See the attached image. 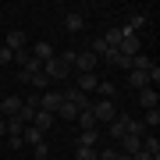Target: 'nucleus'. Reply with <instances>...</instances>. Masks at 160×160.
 I'll use <instances>...</instances> for the list:
<instances>
[{
    "instance_id": "1",
    "label": "nucleus",
    "mask_w": 160,
    "mask_h": 160,
    "mask_svg": "<svg viewBox=\"0 0 160 160\" xmlns=\"http://www.w3.org/2000/svg\"><path fill=\"white\" fill-rule=\"evenodd\" d=\"M89 110H92V118H96L100 125H110V121L118 118V107H114V100H92V103H89Z\"/></svg>"
},
{
    "instance_id": "2",
    "label": "nucleus",
    "mask_w": 160,
    "mask_h": 160,
    "mask_svg": "<svg viewBox=\"0 0 160 160\" xmlns=\"http://www.w3.org/2000/svg\"><path fill=\"white\" fill-rule=\"evenodd\" d=\"M61 103H64V92H61V89H46V92H39V110H46V114L57 118Z\"/></svg>"
},
{
    "instance_id": "3",
    "label": "nucleus",
    "mask_w": 160,
    "mask_h": 160,
    "mask_svg": "<svg viewBox=\"0 0 160 160\" xmlns=\"http://www.w3.org/2000/svg\"><path fill=\"white\" fill-rule=\"evenodd\" d=\"M68 71H71V68H68L61 57H50V61L43 64V75H46L50 82H64V78H68Z\"/></svg>"
},
{
    "instance_id": "4",
    "label": "nucleus",
    "mask_w": 160,
    "mask_h": 160,
    "mask_svg": "<svg viewBox=\"0 0 160 160\" xmlns=\"http://www.w3.org/2000/svg\"><path fill=\"white\" fill-rule=\"evenodd\" d=\"M18 78H22V82H25V86H32L36 92H46V89H50V86H53V82H50V78H46V75H43V71H18Z\"/></svg>"
},
{
    "instance_id": "5",
    "label": "nucleus",
    "mask_w": 160,
    "mask_h": 160,
    "mask_svg": "<svg viewBox=\"0 0 160 160\" xmlns=\"http://www.w3.org/2000/svg\"><path fill=\"white\" fill-rule=\"evenodd\" d=\"M64 100H68L75 110H89V103H92L86 92H82V89H75V86H71V89H64Z\"/></svg>"
},
{
    "instance_id": "6",
    "label": "nucleus",
    "mask_w": 160,
    "mask_h": 160,
    "mask_svg": "<svg viewBox=\"0 0 160 160\" xmlns=\"http://www.w3.org/2000/svg\"><path fill=\"white\" fill-rule=\"evenodd\" d=\"M64 29H68L71 36H78L82 29H86V14H82V11H68V14H64Z\"/></svg>"
},
{
    "instance_id": "7",
    "label": "nucleus",
    "mask_w": 160,
    "mask_h": 160,
    "mask_svg": "<svg viewBox=\"0 0 160 160\" xmlns=\"http://www.w3.org/2000/svg\"><path fill=\"white\" fill-rule=\"evenodd\" d=\"M4 46H7V50H25V46H29V36H25L22 29H11V32H7V39H4Z\"/></svg>"
},
{
    "instance_id": "8",
    "label": "nucleus",
    "mask_w": 160,
    "mask_h": 160,
    "mask_svg": "<svg viewBox=\"0 0 160 160\" xmlns=\"http://www.w3.org/2000/svg\"><path fill=\"white\" fill-rule=\"evenodd\" d=\"M96 61H100V57H92L89 50H82L78 57H75V71H78V75H89V71H96Z\"/></svg>"
},
{
    "instance_id": "9",
    "label": "nucleus",
    "mask_w": 160,
    "mask_h": 160,
    "mask_svg": "<svg viewBox=\"0 0 160 160\" xmlns=\"http://www.w3.org/2000/svg\"><path fill=\"white\" fill-rule=\"evenodd\" d=\"M125 57H135V53H142V39L139 36H121V46H118Z\"/></svg>"
},
{
    "instance_id": "10",
    "label": "nucleus",
    "mask_w": 160,
    "mask_h": 160,
    "mask_svg": "<svg viewBox=\"0 0 160 160\" xmlns=\"http://www.w3.org/2000/svg\"><path fill=\"white\" fill-rule=\"evenodd\" d=\"M29 50H32V57L39 61V64H46V61H50V57H57V50H53L50 43H43V39H39V43H32Z\"/></svg>"
},
{
    "instance_id": "11",
    "label": "nucleus",
    "mask_w": 160,
    "mask_h": 160,
    "mask_svg": "<svg viewBox=\"0 0 160 160\" xmlns=\"http://www.w3.org/2000/svg\"><path fill=\"white\" fill-rule=\"evenodd\" d=\"M96 86H100V75L89 71V75H78V86H75V89H82L86 96H92V92H96Z\"/></svg>"
},
{
    "instance_id": "12",
    "label": "nucleus",
    "mask_w": 160,
    "mask_h": 160,
    "mask_svg": "<svg viewBox=\"0 0 160 160\" xmlns=\"http://www.w3.org/2000/svg\"><path fill=\"white\" fill-rule=\"evenodd\" d=\"M157 103H160V92H157L153 86L139 92V107H142V110H157Z\"/></svg>"
},
{
    "instance_id": "13",
    "label": "nucleus",
    "mask_w": 160,
    "mask_h": 160,
    "mask_svg": "<svg viewBox=\"0 0 160 160\" xmlns=\"http://www.w3.org/2000/svg\"><path fill=\"white\" fill-rule=\"evenodd\" d=\"M118 142L125 146V149H121V153H128V157H135L139 149H142V135H121Z\"/></svg>"
},
{
    "instance_id": "14",
    "label": "nucleus",
    "mask_w": 160,
    "mask_h": 160,
    "mask_svg": "<svg viewBox=\"0 0 160 160\" xmlns=\"http://www.w3.org/2000/svg\"><path fill=\"white\" fill-rule=\"evenodd\" d=\"M0 110H4L7 118H18V110H22V96H4V100H0Z\"/></svg>"
},
{
    "instance_id": "15",
    "label": "nucleus",
    "mask_w": 160,
    "mask_h": 160,
    "mask_svg": "<svg viewBox=\"0 0 160 160\" xmlns=\"http://www.w3.org/2000/svg\"><path fill=\"white\" fill-rule=\"evenodd\" d=\"M110 139H121V135H125V132H128V114H118L114 121H110Z\"/></svg>"
},
{
    "instance_id": "16",
    "label": "nucleus",
    "mask_w": 160,
    "mask_h": 160,
    "mask_svg": "<svg viewBox=\"0 0 160 160\" xmlns=\"http://www.w3.org/2000/svg\"><path fill=\"white\" fill-rule=\"evenodd\" d=\"M53 114H46V110H36V118H32V128H39V132H50L53 128Z\"/></svg>"
},
{
    "instance_id": "17",
    "label": "nucleus",
    "mask_w": 160,
    "mask_h": 160,
    "mask_svg": "<svg viewBox=\"0 0 160 160\" xmlns=\"http://www.w3.org/2000/svg\"><path fill=\"white\" fill-rule=\"evenodd\" d=\"M128 82H132V89H135V92L149 89V75H146V71H132V75H128Z\"/></svg>"
},
{
    "instance_id": "18",
    "label": "nucleus",
    "mask_w": 160,
    "mask_h": 160,
    "mask_svg": "<svg viewBox=\"0 0 160 160\" xmlns=\"http://www.w3.org/2000/svg\"><path fill=\"white\" fill-rule=\"evenodd\" d=\"M96 92H100V100H114V96H118V86H114V82H110V78H100Z\"/></svg>"
},
{
    "instance_id": "19",
    "label": "nucleus",
    "mask_w": 160,
    "mask_h": 160,
    "mask_svg": "<svg viewBox=\"0 0 160 160\" xmlns=\"http://www.w3.org/2000/svg\"><path fill=\"white\" fill-rule=\"evenodd\" d=\"M22 139H25V146H36V142H43V132H39V128H32V125H25Z\"/></svg>"
},
{
    "instance_id": "20",
    "label": "nucleus",
    "mask_w": 160,
    "mask_h": 160,
    "mask_svg": "<svg viewBox=\"0 0 160 160\" xmlns=\"http://www.w3.org/2000/svg\"><path fill=\"white\" fill-rule=\"evenodd\" d=\"M96 142H100V135H96V128H86L78 135V146H89V149H96Z\"/></svg>"
},
{
    "instance_id": "21",
    "label": "nucleus",
    "mask_w": 160,
    "mask_h": 160,
    "mask_svg": "<svg viewBox=\"0 0 160 160\" xmlns=\"http://www.w3.org/2000/svg\"><path fill=\"white\" fill-rule=\"evenodd\" d=\"M153 68V61L146 57V53H135V57H132V71H149Z\"/></svg>"
},
{
    "instance_id": "22",
    "label": "nucleus",
    "mask_w": 160,
    "mask_h": 160,
    "mask_svg": "<svg viewBox=\"0 0 160 160\" xmlns=\"http://www.w3.org/2000/svg\"><path fill=\"white\" fill-rule=\"evenodd\" d=\"M75 121L82 125V132H86V128H96V118H92V110H78V118H75Z\"/></svg>"
},
{
    "instance_id": "23",
    "label": "nucleus",
    "mask_w": 160,
    "mask_h": 160,
    "mask_svg": "<svg viewBox=\"0 0 160 160\" xmlns=\"http://www.w3.org/2000/svg\"><path fill=\"white\" fill-rule=\"evenodd\" d=\"M32 61V50L25 46V50H14V57H11V64H18V68H25V64Z\"/></svg>"
},
{
    "instance_id": "24",
    "label": "nucleus",
    "mask_w": 160,
    "mask_h": 160,
    "mask_svg": "<svg viewBox=\"0 0 160 160\" xmlns=\"http://www.w3.org/2000/svg\"><path fill=\"white\" fill-rule=\"evenodd\" d=\"M75 160H100V153L89 146H75Z\"/></svg>"
},
{
    "instance_id": "25",
    "label": "nucleus",
    "mask_w": 160,
    "mask_h": 160,
    "mask_svg": "<svg viewBox=\"0 0 160 160\" xmlns=\"http://www.w3.org/2000/svg\"><path fill=\"white\" fill-rule=\"evenodd\" d=\"M57 118H64V121H75V118H78V110H75L71 103L64 100V103H61V110H57Z\"/></svg>"
},
{
    "instance_id": "26",
    "label": "nucleus",
    "mask_w": 160,
    "mask_h": 160,
    "mask_svg": "<svg viewBox=\"0 0 160 160\" xmlns=\"http://www.w3.org/2000/svg\"><path fill=\"white\" fill-rule=\"evenodd\" d=\"M89 53H92V57H103V53H107V43H103V39H92L89 43Z\"/></svg>"
},
{
    "instance_id": "27",
    "label": "nucleus",
    "mask_w": 160,
    "mask_h": 160,
    "mask_svg": "<svg viewBox=\"0 0 160 160\" xmlns=\"http://www.w3.org/2000/svg\"><path fill=\"white\" fill-rule=\"evenodd\" d=\"M142 125H146V128H157V125H160V110H146Z\"/></svg>"
},
{
    "instance_id": "28",
    "label": "nucleus",
    "mask_w": 160,
    "mask_h": 160,
    "mask_svg": "<svg viewBox=\"0 0 160 160\" xmlns=\"http://www.w3.org/2000/svg\"><path fill=\"white\" fill-rule=\"evenodd\" d=\"M32 153H36V160H46V157H50V146H46V139L32 146Z\"/></svg>"
},
{
    "instance_id": "29",
    "label": "nucleus",
    "mask_w": 160,
    "mask_h": 160,
    "mask_svg": "<svg viewBox=\"0 0 160 160\" xmlns=\"http://www.w3.org/2000/svg\"><path fill=\"white\" fill-rule=\"evenodd\" d=\"M57 57L68 64V68H75V57H78V53H75V50H64V53H57Z\"/></svg>"
},
{
    "instance_id": "30",
    "label": "nucleus",
    "mask_w": 160,
    "mask_h": 160,
    "mask_svg": "<svg viewBox=\"0 0 160 160\" xmlns=\"http://www.w3.org/2000/svg\"><path fill=\"white\" fill-rule=\"evenodd\" d=\"M11 57H14V53L7 50V46H0V68H7V64H11Z\"/></svg>"
},
{
    "instance_id": "31",
    "label": "nucleus",
    "mask_w": 160,
    "mask_h": 160,
    "mask_svg": "<svg viewBox=\"0 0 160 160\" xmlns=\"http://www.w3.org/2000/svg\"><path fill=\"white\" fill-rule=\"evenodd\" d=\"M7 142H11V149H22L25 139H22V135H7Z\"/></svg>"
},
{
    "instance_id": "32",
    "label": "nucleus",
    "mask_w": 160,
    "mask_h": 160,
    "mask_svg": "<svg viewBox=\"0 0 160 160\" xmlns=\"http://www.w3.org/2000/svg\"><path fill=\"white\" fill-rule=\"evenodd\" d=\"M96 153H100V160H114V157H118V149H96Z\"/></svg>"
},
{
    "instance_id": "33",
    "label": "nucleus",
    "mask_w": 160,
    "mask_h": 160,
    "mask_svg": "<svg viewBox=\"0 0 160 160\" xmlns=\"http://www.w3.org/2000/svg\"><path fill=\"white\" fill-rule=\"evenodd\" d=\"M7 135V118H0V139Z\"/></svg>"
},
{
    "instance_id": "34",
    "label": "nucleus",
    "mask_w": 160,
    "mask_h": 160,
    "mask_svg": "<svg viewBox=\"0 0 160 160\" xmlns=\"http://www.w3.org/2000/svg\"><path fill=\"white\" fill-rule=\"evenodd\" d=\"M114 160H132V157H128V153H121V149H118V157H114Z\"/></svg>"
},
{
    "instance_id": "35",
    "label": "nucleus",
    "mask_w": 160,
    "mask_h": 160,
    "mask_svg": "<svg viewBox=\"0 0 160 160\" xmlns=\"http://www.w3.org/2000/svg\"><path fill=\"white\" fill-rule=\"evenodd\" d=\"M0 71H4V68H0Z\"/></svg>"
}]
</instances>
